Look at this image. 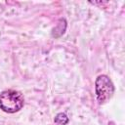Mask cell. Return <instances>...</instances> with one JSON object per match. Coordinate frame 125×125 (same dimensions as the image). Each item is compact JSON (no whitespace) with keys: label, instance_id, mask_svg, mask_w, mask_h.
Here are the masks:
<instances>
[{"label":"cell","instance_id":"6da1fadb","mask_svg":"<svg viewBox=\"0 0 125 125\" xmlns=\"http://www.w3.org/2000/svg\"><path fill=\"white\" fill-rule=\"evenodd\" d=\"M24 104L22 94L16 90H5L0 94V109L7 113H16L20 111Z\"/></svg>","mask_w":125,"mask_h":125},{"label":"cell","instance_id":"7a4b0ae2","mask_svg":"<svg viewBox=\"0 0 125 125\" xmlns=\"http://www.w3.org/2000/svg\"><path fill=\"white\" fill-rule=\"evenodd\" d=\"M113 93L114 85L110 78L105 74L99 75L95 81V94L98 103L100 104L106 103L108 100L111 99Z\"/></svg>","mask_w":125,"mask_h":125},{"label":"cell","instance_id":"3957f363","mask_svg":"<svg viewBox=\"0 0 125 125\" xmlns=\"http://www.w3.org/2000/svg\"><path fill=\"white\" fill-rule=\"evenodd\" d=\"M68 117L65 113H62V112H60L58 113L55 118H54V122L58 125H66L68 123Z\"/></svg>","mask_w":125,"mask_h":125},{"label":"cell","instance_id":"277c9868","mask_svg":"<svg viewBox=\"0 0 125 125\" xmlns=\"http://www.w3.org/2000/svg\"><path fill=\"white\" fill-rule=\"evenodd\" d=\"M65 28H66V21H65V20H64V19H61V20L58 21L57 26L54 28V31H57V30L59 29V30H60V31H59V32H60V33H59V36H61L62 34H63Z\"/></svg>","mask_w":125,"mask_h":125}]
</instances>
